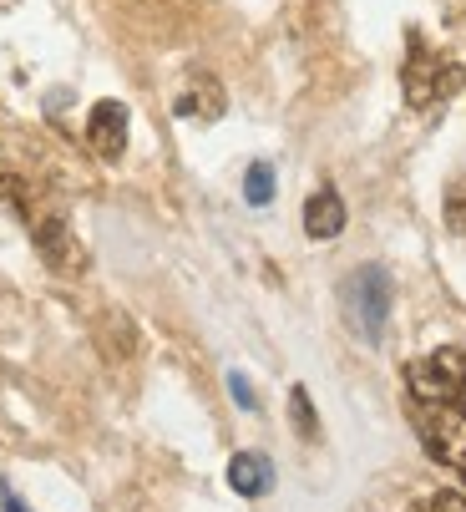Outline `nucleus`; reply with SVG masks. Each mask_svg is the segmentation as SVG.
Returning <instances> with one entry per match:
<instances>
[{"instance_id":"nucleus-13","label":"nucleus","mask_w":466,"mask_h":512,"mask_svg":"<svg viewBox=\"0 0 466 512\" xmlns=\"http://www.w3.org/2000/svg\"><path fill=\"white\" fill-rule=\"evenodd\" d=\"M228 391H233V406H239V411H254L259 401H254V386L239 376V371H228Z\"/></svg>"},{"instance_id":"nucleus-7","label":"nucleus","mask_w":466,"mask_h":512,"mask_svg":"<svg viewBox=\"0 0 466 512\" xmlns=\"http://www.w3.org/2000/svg\"><path fill=\"white\" fill-rule=\"evenodd\" d=\"M228 487L239 497H264L274 487V462L264 452H239L228 462Z\"/></svg>"},{"instance_id":"nucleus-15","label":"nucleus","mask_w":466,"mask_h":512,"mask_svg":"<svg viewBox=\"0 0 466 512\" xmlns=\"http://www.w3.org/2000/svg\"><path fill=\"white\" fill-rule=\"evenodd\" d=\"M0 507H6V512H26V502H21L11 487H0Z\"/></svg>"},{"instance_id":"nucleus-4","label":"nucleus","mask_w":466,"mask_h":512,"mask_svg":"<svg viewBox=\"0 0 466 512\" xmlns=\"http://www.w3.org/2000/svg\"><path fill=\"white\" fill-rule=\"evenodd\" d=\"M31 239H36V254L56 269V274H82L87 269V249L76 244V234H71V224L61 213H51V218H36L31 224Z\"/></svg>"},{"instance_id":"nucleus-1","label":"nucleus","mask_w":466,"mask_h":512,"mask_svg":"<svg viewBox=\"0 0 466 512\" xmlns=\"http://www.w3.org/2000/svg\"><path fill=\"white\" fill-rule=\"evenodd\" d=\"M406 406L426 452L466 482V355L456 345L406 365Z\"/></svg>"},{"instance_id":"nucleus-6","label":"nucleus","mask_w":466,"mask_h":512,"mask_svg":"<svg viewBox=\"0 0 466 512\" xmlns=\"http://www.w3.org/2000/svg\"><path fill=\"white\" fill-rule=\"evenodd\" d=\"M304 234L315 239V244L345 234V203H340L335 188H315V193L304 198Z\"/></svg>"},{"instance_id":"nucleus-12","label":"nucleus","mask_w":466,"mask_h":512,"mask_svg":"<svg viewBox=\"0 0 466 512\" xmlns=\"http://www.w3.org/2000/svg\"><path fill=\"white\" fill-rule=\"evenodd\" d=\"M406 512H466V497L461 492H431V497L411 502Z\"/></svg>"},{"instance_id":"nucleus-3","label":"nucleus","mask_w":466,"mask_h":512,"mask_svg":"<svg viewBox=\"0 0 466 512\" xmlns=\"http://www.w3.org/2000/svg\"><path fill=\"white\" fill-rule=\"evenodd\" d=\"M466 82V66L456 61H441L416 31L406 36V71H401V92H406V107L411 112H426L436 107L441 97H451L456 87Z\"/></svg>"},{"instance_id":"nucleus-2","label":"nucleus","mask_w":466,"mask_h":512,"mask_svg":"<svg viewBox=\"0 0 466 512\" xmlns=\"http://www.w3.org/2000/svg\"><path fill=\"white\" fill-rule=\"evenodd\" d=\"M391 274H385L380 264H360L345 284H340V310H345V325L375 345L385 335V320H391Z\"/></svg>"},{"instance_id":"nucleus-11","label":"nucleus","mask_w":466,"mask_h":512,"mask_svg":"<svg viewBox=\"0 0 466 512\" xmlns=\"http://www.w3.org/2000/svg\"><path fill=\"white\" fill-rule=\"evenodd\" d=\"M441 213H446V229H451V234H466V173H461V178L446 188Z\"/></svg>"},{"instance_id":"nucleus-14","label":"nucleus","mask_w":466,"mask_h":512,"mask_svg":"<svg viewBox=\"0 0 466 512\" xmlns=\"http://www.w3.org/2000/svg\"><path fill=\"white\" fill-rule=\"evenodd\" d=\"M0 188H6V193H11V203L21 208V183H16V178L6 173V158H0Z\"/></svg>"},{"instance_id":"nucleus-8","label":"nucleus","mask_w":466,"mask_h":512,"mask_svg":"<svg viewBox=\"0 0 466 512\" xmlns=\"http://www.w3.org/2000/svg\"><path fill=\"white\" fill-rule=\"evenodd\" d=\"M173 112H178V117H218V112H223V92H218L213 82H198L193 92H183V97L173 102Z\"/></svg>"},{"instance_id":"nucleus-10","label":"nucleus","mask_w":466,"mask_h":512,"mask_svg":"<svg viewBox=\"0 0 466 512\" xmlns=\"http://www.w3.org/2000/svg\"><path fill=\"white\" fill-rule=\"evenodd\" d=\"M244 198H249L254 208H264V203L274 198V168H269V163H254V168L244 173Z\"/></svg>"},{"instance_id":"nucleus-5","label":"nucleus","mask_w":466,"mask_h":512,"mask_svg":"<svg viewBox=\"0 0 466 512\" xmlns=\"http://www.w3.org/2000/svg\"><path fill=\"white\" fill-rule=\"evenodd\" d=\"M87 142H92V153H97V158L117 163V158L127 153V107L112 102V97L97 102L92 117H87Z\"/></svg>"},{"instance_id":"nucleus-9","label":"nucleus","mask_w":466,"mask_h":512,"mask_svg":"<svg viewBox=\"0 0 466 512\" xmlns=\"http://www.w3.org/2000/svg\"><path fill=\"white\" fill-rule=\"evenodd\" d=\"M289 421H294V431L304 436V442H320V416H315V401H309L304 386L289 391Z\"/></svg>"}]
</instances>
